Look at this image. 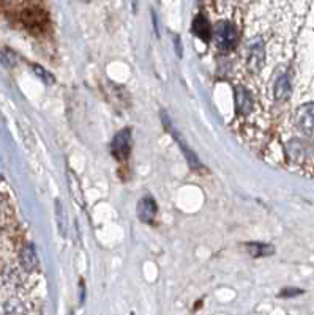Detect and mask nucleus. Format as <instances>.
Instances as JSON below:
<instances>
[{
  "label": "nucleus",
  "instance_id": "obj_1",
  "mask_svg": "<svg viewBox=\"0 0 314 315\" xmlns=\"http://www.w3.org/2000/svg\"><path fill=\"white\" fill-rule=\"evenodd\" d=\"M265 61V48H264V41L261 38H253L246 45L245 51V65L248 73L251 74H258Z\"/></svg>",
  "mask_w": 314,
  "mask_h": 315
},
{
  "label": "nucleus",
  "instance_id": "obj_2",
  "mask_svg": "<svg viewBox=\"0 0 314 315\" xmlns=\"http://www.w3.org/2000/svg\"><path fill=\"white\" fill-rule=\"evenodd\" d=\"M213 39L217 46L221 51H231L235 46L237 41V32L234 29V26L227 20H223V23L217 24L213 29Z\"/></svg>",
  "mask_w": 314,
  "mask_h": 315
},
{
  "label": "nucleus",
  "instance_id": "obj_3",
  "mask_svg": "<svg viewBox=\"0 0 314 315\" xmlns=\"http://www.w3.org/2000/svg\"><path fill=\"white\" fill-rule=\"evenodd\" d=\"M21 20H23V24L32 32H43L48 26L46 13L36 7L24 10L23 14H21Z\"/></svg>",
  "mask_w": 314,
  "mask_h": 315
},
{
  "label": "nucleus",
  "instance_id": "obj_4",
  "mask_svg": "<svg viewBox=\"0 0 314 315\" xmlns=\"http://www.w3.org/2000/svg\"><path fill=\"white\" fill-rule=\"evenodd\" d=\"M296 124L300 133L311 136L314 133V102L303 104L297 109L296 114Z\"/></svg>",
  "mask_w": 314,
  "mask_h": 315
},
{
  "label": "nucleus",
  "instance_id": "obj_5",
  "mask_svg": "<svg viewBox=\"0 0 314 315\" xmlns=\"http://www.w3.org/2000/svg\"><path fill=\"white\" fill-rule=\"evenodd\" d=\"M131 152V131L127 128L120 131L112 140V153L119 159H127Z\"/></svg>",
  "mask_w": 314,
  "mask_h": 315
},
{
  "label": "nucleus",
  "instance_id": "obj_6",
  "mask_svg": "<svg viewBox=\"0 0 314 315\" xmlns=\"http://www.w3.org/2000/svg\"><path fill=\"white\" fill-rule=\"evenodd\" d=\"M19 263L23 266V269L27 272H33L38 268V259L35 254V247L32 244H27L23 247L21 256H19Z\"/></svg>",
  "mask_w": 314,
  "mask_h": 315
},
{
  "label": "nucleus",
  "instance_id": "obj_7",
  "mask_svg": "<svg viewBox=\"0 0 314 315\" xmlns=\"http://www.w3.org/2000/svg\"><path fill=\"white\" fill-rule=\"evenodd\" d=\"M235 109L239 115H248L253 109V99L243 87L235 89Z\"/></svg>",
  "mask_w": 314,
  "mask_h": 315
},
{
  "label": "nucleus",
  "instance_id": "obj_8",
  "mask_svg": "<svg viewBox=\"0 0 314 315\" xmlns=\"http://www.w3.org/2000/svg\"><path fill=\"white\" fill-rule=\"evenodd\" d=\"M138 216L144 222H150L156 216V203L153 199L145 197L139 202L138 205Z\"/></svg>",
  "mask_w": 314,
  "mask_h": 315
},
{
  "label": "nucleus",
  "instance_id": "obj_9",
  "mask_svg": "<svg viewBox=\"0 0 314 315\" xmlns=\"http://www.w3.org/2000/svg\"><path fill=\"white\" fill-rule=\"evenodd\" d=\"M286 150L290 156V159H294V161H303L306 158V153H308V149H306V145L297 139L294 140H290L287 145H286Z\"/></svg>",
  "mask_w": 314,
  "mask_h": 315
},
{
  "label": "nucleus",
  "instance_id": "obj_10",
  "mask_svg": "<svg viewBox=\"0 0 314 315\" xmlns=\"http://www.w3.org/2000/svg\"><path fill=\"white\" fill-rule=\"evenodd\" d=\"M292 87H290V80L287 74H283L278 77V80L275 82V99L278 101H284L290 96Z\"/></svg>",
  "mask_w": 314,
  "mask_h": 315
},
{
  "label": "nucleus",
  "instance_id": "obj_11",
  "mask_svg": "<svg viewBox=\"0 0 314 315\" xmlns=\"http://www.w3.org/2000/svg\"><path fill=\"white\" fill-rule=\"evenodd\" d=\"M193 30H194V33H196L201 39H204V41L210 39V26H208L207 19H205L202 14H199V16L194 19Z\"/></svg>",
  "mask_w": 314,
  "mask_h": 315
},
{
  "label": "nucleus",
  "instance_id": "obj_12",
  "mask_svg": "<svg viewBox=\"0 0 314 315\" xmlns=\"http://www.w3.org/2000/svg\"><path fill=\"white\" fill-rule=\"evenodd\" d=\"M10 219V205L5 200V197L0 194V228H4Z\"/></svg>",
  "mask_w": 314,
  "mask_h": 315
},
{
  "label": "nucleus",
  "instance_id": "obj_13",
  "mask_svg": "<svg viewBox=\"0 0 314 315\" xmlns=\"http://www.w3.org/2000/svg\"><path fill=\"white\" fill-rule=\"evenodd\" d=\"M248 247L251 250V256H254V257L273 254V247L268 246V244H249Z\"/></svg>",
  "mask_w": 314,
  "mask_h": 315
},
{
  "label": "nucleus",
  "instance_id": "obj_14",
  "mask_svg": "<svg viewBox=\"0 0 314 315\" xmlns=\"http://www.w3.org/2000/svg\"><path fill=\"white\" fill-rule=\"evenodd\" d=\"M303 290H299V288H287V290H283L281 297H296V295H302Z\"/></svg>",
  "mask_w": 314,
  "mask_h": 315
},
{
  "label": "nucleus",
  "instance_id": "obj_15",
  "mask_svg": "<svg viewBox=\"0 0 314 315\" xmlns=\"http://www.w3.org/2000/svg\"><path fill=\"white\" fill-rule=\"evenodd\" d=\"M35 70H36V73H40L41 76H43V79H45V80H49V82H52V77H51V74L45 73L43 70H41V68H38V67H35Z\"/></svg>",
  "mask_w": 314,
  "mask_h": 315
}]
</instances>
